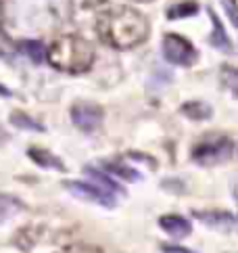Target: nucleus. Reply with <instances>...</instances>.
<instances>
[{
	"label": "nucleus",
	"instance_id": "f257e3e1",
	"mask_svg": "<svg viewBox=\"0 0 238 253\" xmlns=\"http://www.w3.org/2000/svg\"><path fill=\"white\" fill-rule=\"evenodd\" d=\"M149 19L132 6L107 8L96 17V34L109 46L130 50L149 38Z\"/></svg>",
	"mask_w": 238,
	"mask_h": 253
},
{
	"label": "nucleus",
	"instance_id": "f03ea898",
	"mask_svg": "<svg viewBox=\"0 0 238 253\" xmlns=\"http://www.w3.org/2000/svg\"><path fill=\"white\" fill-rule=\"evenodd\" d=\"M94 46L78 34L59 36L44 55L50 67L63 74H84L94 65Z\"/></svg>",
	"mask_w": 238,
	"mask_h": 253
},
{
	"label": "nucleus",
	"instance_id": "7ed1b4c3",
	"mask_svg": "<svg viewBox=\"0 0 238 253\" xmlns=\"http://www.w3.org/2000/svg\"><path fill=\"white\" fill-rule=\"evenodd\" d=\"M234 155V140L228 136H207L192 149V159L198 166L211 168L230 161Z\"/></svg>",
	"mask_w": 238,
	"mask_h": 253
},
{
	"label": "nucleus",
	"instance_id": "20e7f679",
	"mask_svg": "<svg viewBox=\"0 0 238 253\" xmlns=\"http://www.w3.org/2000/svg\"><path fill=\"white\" fill-rule=\"evenodd\" d=\"M163 55L173 65H192L197 61V48L192 42L182 38L180 34H167L163 38Z\"/></svg>",
	"mask_w": 238,
	"mask_h": 253
},
{
	"label": "nucleus",
	"instance_id": "39448f33",
	"mask_svg": "<svg viewBox=\"0 0 238 253\" xmlns=\"http://www.w3.org/2000/svg\"><path fill=\"white\" fill-rule=\"evenodd\" d=\"M65 188L76 195L84 201H92V203H98V205H105V207H113L117 203V199L113 193H109L107 188L98 186V184H92V182H81V180H69L65 182Z\"/></svg>",
	"mask_w": 238,
	"mask_h": 253
},
{
	"label": "nucleus",
	"instance_id": "423d86ee",
	"mask_svg": "<svg viewBox=\"0 0 238 253\" xmlns=\"http://www.w3.org/2000/svg\"><path fill=\"white\" fill-rule=\"evenodd\" d=\"M71 122L76 128L81 132H94L100 128V124L105 120V113L96 103H76L71 107Z\"/></svg>",
	"mask_w": 238,
	"mask_h": 253
},
{
	"label": "nucleus",
	"instance_id": "0eeeda50",
	"mask_svg": "<svg viewBox=\"0 0 238 253\" xmlns=\"http://www.w3.org/2000/svg\"><path fill=\"white\" fill-rule=\"evenodd\" d=\"M197 220H200L203 224L211 226V228H219V230H232L236 226V218L230 211H219V210H207V211H192Z\"/></svg>",
	"mask_w": 238,
	"mask_h": 253
},
{
	"label": "nucleus",
	"instance_id": "6e6552de",
	"mask_svg": "<svg viewBox=\"0 0 238 253\" xmlns=\"http://www.w3.org/2000/svg\"><path fill=\"white\" fill-rule=\"evenodd\" d=\"M159 226L165 230L169 237L173 239H184L192 232V226L186 218H182L178 213H167V215H161L159 218Z\"/></svg>",
	"mask_w": 238,
	"mask_h": 253
},
{
	"label": "nucleus",
	"instance_id": "1a4fd4ad",
	"mask_svg": "<svg viewBox=\"0 0 238 253\" xmlns=\"http://www.w3.org/2000/svg\"><path fill=\"white\" fill-rule=\"evenodd\" d=\"M25 210V205L13 195H2L0 193V224L8 222L15 215H19Z\"/></svg>",
	"mask_w": 238,
	"mask_h": 253
},
{
	"label": "nucleus",
	"instance_id": "9d476101",
	"mask_svg": "<svg viewBox=\"0 0 238 253\" xmlns=\"http://www.w3.org/2000/svg\"><path fill=\"white\" fill-rule=\"evenodd\" d=\"M209 17H211V21H213V34H211V44L215 48L219 50H224V52H232V42L230 38H228V34L224 30V25L219 23L217 19V15L213 11H209Z\"/></svg>",
	"mask_w": 238,
	"mask_h": 253
},
{
	"label": "nucleus",
	"instance_id": "9b49d317",
	"mask_svg": "<svg viewBox=\"0 0 238 253\" xmlns=\"http://www.w3.org/2000/svg\"><path fill=\"white\" fill-rule=\"evenodd\" d=\"M27 153H30V159L42 168H52V169H61V171L65 169V166H63V161L59 157H54L52 153L44 151V149H30Z\"/></svg>",
	"mask_w": 238,
	"mask_h": 253
},
{
	"label": "nucleus",
	"instance_id": "f8f14e48",
	"mask_svg": "<svg viewBox=\"0 0 238 253\" xmlns=\"http://www.w3.org/2000/svg\"><path fill=\"white\" fill-rule=\"evenodd\" d=\"M182 113L188 115L190 120L200 122V120L211 117V107H209L207 103H186L184 107H182Z\"/></svg>",
	"mask_w": 238,
	"mask_h": 253
},
{
	"label": "nucleus",
	"instance_id": "ddd939ff",
	"mask_svg": "<svg viewBox=\"0 0 238 253\" xmlns=\"http://www.w3.org/2000/svg\"><path fill=\"white\" fill-rule=\"evenodd\" d=\"M105 169H109L111 174L119 176V178H123L127 180V182H136V180H140V174L136 171L134 168H127L123 164H119V161H111V164H105Z\"/></svg>",
	"mask_w": 238,
	"mask_h": 253
},
{
	"label": "nucleus",
	"instance_id": "4468645a",
	"mask_svg": "<svg viewBox=\"0 0 238 253\" xmlns=\"http://www.w3.org/2000/svg\"><path fill=\"white\" fill-rule=\"evenodd\" d=\"M11 124L15 126V128H21V130H32V132H42L44 130L42 124H38L36 120H32L30 115H25L21 111H15L11 115Z\"/></svg>",
	"mask_w": 238,
	"mask_h": 253
},
{
	"label": "nucleus",
	"instance_id": "2eb2a0df",
	"mask_svg": "<svg viewBox=\"0 0 238 253\" xmlns=\"http://www.w3.org/2000/svg\"><path fill=\"white\" fill-rule=\"evenodd\" d=\"M197 13H198L197 2H180V4L169 8L167 17L169 19H182V17H190V15H197Z\"/></svg>",
	"mask_w": 238,
	"mask_h": 253
},
{
	"label": "nucleus",
	"instance_id": "dca6fc26",
	"mask_svg": "<svg viewBox=\"0 0 238 253\" xmlns=\"http://www.w3.org/2000/svg\"><path fill=\"white\" fill-rule=\"evenodd\" d=\"M86 174L88 176H92L96 182H98V186H103V188H107L109 193H119V186H117V182H113L111 178H109L107 174H100L98 169H94V168H86Z\"/></svg>",
	"mask_w": 238,
	"mask_h": 253
},
{
	"label": "nucleus",
	"instance_id": "f3484780",
	"mask_svg": "<svg viewBox=\"0 0 238 253\" xmlns=\"http://www.w3.org/2000/svg\"><path fill=\"white\" fill-rule=\"evenodd\" d=\"M21 48L25 50V55L30 57L34 63H40V61L44 59V55H46V50L42 48V44L36 42V40H25V42H21Z\"/></svg>",
	"mask_w": 238,
	"mask_h": 253
},
{
	"label": "nucleus",
	"instance_id": "a211bd4d",
	"mask_svg": "<svg viewBox=\"0 0 238 253\" xmlns=\"http://www.w3.org/2000/svg\"><path fill=\"white\" fill-rule=\"evenodd\" d=\"M63 253H105L98 245H92V243H73V245L65 247Z\"/></svg>",
	"mask_w": 238,
	"mask_h": 253
},
{
	"label": "nucleus",
	"instance_id": "6ab92c4d",
	"mask_svg": "<svg viewBox=\"0 0 238 253\" xmlns=\"http://www.w3.org/2000/svg\"><path fill=\"white\" fill-rule=\"evenodd\" d=\"M222 78L226 80V84H228V88L232 90V92H236V71H234V67H230V65H226L224 69H222Z\"/></svg>",
	"mask_w": 238,
	"mask_h": 253
},
{
	"label": "nucleus",
	"instance_id": "aec40b11",
	"mask_svg": "<svg viewBox=\"0 0 238 253\" xmlns=\"http://www.w3.org/2000/svg\"><path fill=\"white\" fill-rule=\"evenodd\" d=\"M163 251H165V253H195V251H190V249L176 247V245H163Z\"/></svg>",
	"mask_w": 238,
	"mask_h": 253
},
{
	"label": "nucleus",
	"instance_id": "412c9836",
	"mask_svg": "<svg viewBox=\"0 0 238 253\" xmlns=\"http://www.w3.org/2000/svg\"><path fill=\"white\" fill-rule=\"evenodd\" d=\"M0 94H4V96H8V94H11V92H8V90H6L4 86H0Z\"/></svg>",
	"mask_w": 238,
	"mask_h": 253
},
{
	"label": "nucleus",
	"instance_id": "4be33fe9",
	"mask_svg": "<svg viewBox=\"0 0 238 253\" xmlns=\"http://www.w3.org/2000/svg\"><path fill=\"white\" fill-rule=\"evenodd\" d=\"M138 2H151V0H138Z\"/></svg>",
	"mask_w": 238,
	"mask_h": 253
}]
</instances>
